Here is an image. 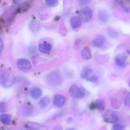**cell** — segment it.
I'll return each mask as SVG.
<instances>
[{
  "instance_id": "cell-20",
  "label": "cell",
  "mask_w": 130,
  "mask_h": 130,
  "mask_svg": "<svg viewBox=\"0 0 130 130\" xmlns=\"http://www.w3.org/2000/svg\"><path fill=\"white\" fill-rule=\"evenodd\" d=\"M29 28L30 30L33 33H36L39 31L40 26V24L37 21H32L30 23L29 25Z\"/></svg>"
},
{
  "instance_id": "cell-35",
  "label": "cell",
  "mask_w": 130,
  "mask_h": 130,
  "mask_svg": "<svg viewBox=\"0 0 130 130\" xmlns=\"http://www.w3.org/2000/svg\"><path fill=\"white\" fill-rule=\"evenodd\" d=\"M0 130H10V129L8 127H2L0 128Z\"/></svg>"
},
{
  "instance_id": "cell-10",
  "label": "cell",
  "mask_w": 130,
  "mask_h": 130,
  "mask_svg": "<svg viewBox=\"0 0 130 130\" xmlns=\"http://www.w3.org/2000/svg\"><path fill=\"white\" fill-rule=\"evenodd\" d=\"M52 46L48 42L44 41L40 43L39 45V50L40 52L44 54H48L51 52Z\"/></svg>"
},
{
  "instance_id": "cell-17",
  "label": "cell",
  "mask_w": 130,
  "mask_h": 130,
  "mask_svg": "<svg viewBox=\"0 0 130 130\" xmlns=\"http://www.w3.org/2000/svg\"><path fill=\"white\" fill-rule=\"evenodd\" d=\"M82 58L85 60H88L92 58V54L90 49L88 47H85L82 50L81 53Z\"/></svg>"
},
{
  "instance_id": "cell-15",
  "label": "cell",
  "mask_w": 130,
  "mask_h": 130,
  "mask_svg": "<svg viewBox=\"0 0 130 130\" xmlns=\"http://www.w3.org/2000/svg\"><path fill=\"white\" fill-rule=\"evenodd\" d=\"M42 94V89L38 87H34L30 91V95L32 98L35 99L39 98Z\"/></svg>"
},
{
  "instance_id": "cell-4",
  "label": "cell",
  "mask_w": 130,
  "mask_h": 130,
  "mask_svg": "<svg viewBox=\"0 0 130 130\" xmlns=\"http://www.w3.org/2000/svg\"><path fill=\"white\" fill-rule=\"evenodd\" d=\"M103 119L106 123H115L119 120V117L115 111L111 110H108L104 113Z\"/></svg>"
},
{
  "instance_id": "cell-18",
  "label": "cell",
  "mask_w": 130,
  "mask_h": 130,
  "mask_svg": "<svg viewBox=\"0 0 130 130\" xmlns=\"http://www.w3.org/2000/svg\"><path fill=\"white\" fill-rule=\"evenodd\" d=\"M50 102V98L47 96H45L41 98L39 102V105L40 108L44 109L47 107Z\"/></svg>"
},
{
  "instance_id": "cell-13",
  "label": "cell",
  "mask_w": 130,
  "mask_h": 130,
  "mask_svg": "<svg viewBox=\"0 0 130 130\" xmlns=\"http://www.w3.org/2000/svg\"><path fill=\"white\" fill-rule=\"evenodd\" d=\"M70 23L72 29L74 30H78L81 26L82 20L79 17L73 16L70 18Z\"/></svg>"
},
{
  "instance_id": "cell-19",
  "label": "cell",
  "mask_w": 130,
  "mask_h": 130,
  "mask_svg": "<svg viewBox=\"0 0 130 130\" xmlns=\"http://www.w3.org/2000/svg\"><path fill=\"white\" fill-rule=\"evenodd\" d=\"M92 71V70L88 67L83 68L81 73V78L83 79H87Z\"/></svg>"
},
{
  "instance_id": "cell-8",
  "label": "cell",
  "mask_w": 130,
  "mask_h": 130,
  "mask_svg": "<svg viewBox=\"0 0 130 130\" xmlns=\"http://www.w3.org/2000/svg\"><path fill=\"white\" fill-rule=\"evenodd\" d=\"M105 42V38L102 35H98L92 40V43L95 47L102 48L104 46Z\"/></svg>"
},
{
  "instance_id": "cell-37",
  "label": "cell",
  "mask_w": 130,
  "mask_h": 130,
  "mask_svg": "<svg viewBox=\"0 0 130 130\" xmlns=\"http://www.w3.org/2000/svg\"><path fill=\"white\" fill-rule=\"evenodd\" d=\"M129 85L130 87V79L129 80Z\"/></svg>"
},
{
  "instance_id": "cell-25",
  "label": "cell",
  "mask_w": 130,
  "mask_h": 130,
  "mask_svg": "<svg viewBox=\"0 0 130 130\" xmlns=\"http://www.w3.org/2000/svg\"><path fill=\"white\" fill-rule=\"evenodd\" d=\"M108 34L111 37L114 38H117L119 36V33L117 31L113 29L109 30Z\"/></svg>"
},
{
  "instance_id": "cell-24",
  "label": "cell",
  "mask_w": 130,
  "mask_h": 130,
  "mask_svg": "<svg viewBox=\"0 0 130 130\" xmlns=\"http://www.w3.org/2000/svg\"><path fill=\"white\" fill-rule=\"evenodd\" d=\"M45 3L46 5L50 7H55L58 4V1L57 0H46Z\"/></svg>"
},
{
  "instance_id": "cell-26",
  "label": "cell",
  "mask_w": 130,
  "mask_h": 130,
  "mask_svg": "<svg viewBox=\"0 0 130 130\" xmlns=\"http://www.w3.org/2000/svg\"><path fill=\"white\" fill-rule=\"evenodd\" d=\"M124 105L126 107L130 108V93H129L126 97L124 102Z\"/></svg>"
},
{
  "instance_id": "cell-11",
  "label": "cell",
  "mask_w": 130,
  "mask_h": 130,
  "mask_svg": "<svg viewBox=\"0 0 130 130\" xmlns=\"http://www.w3.org/2000/svg\"><path fill=\"white\" fill-rule=\"evenodd\" d=\"M24 114L26 117L31 116L34 113V106L30 102H27L24 104L23 107Z\"/></svg>"
},
{
  "instance_id": "cell-21",
  "label": "cell",
  "mask_w": 130,
  "mask_h": 130,
  "mask_svg": "<svg viewBox=\"0 0 130 130\" xmlns=\"http://www.w3.org/2000/svg\"><path fill=\"white\" fill-rule=\"evenodd\" d=\"M98 62L99 63L101 64L105 63L108 61L109 59V55L107 54H104V55H98Z\"/></svg>"
},
{
  "instance_id": "cell-30",
  "label": "cell",
  "mask_w": 130,
  "mask_h": 130,
  "mask_svg": "<svg viewBox=\"0 0 130 130\" xmlns=\"http://www.w3.org/2000/svg\"><path fill=\"white\" fill-rule=\"evenodd\" d=\"M7 110L6 105L4 102H0V112H5Z\"/></svg>"
},
{
  "instance_id": "cell-31",
  "label": "cell",
  "mask_w": 130,
  "mask_h": 130,
  "mask_svg": "<svg viewBox=\"0 0 130 130\" xmlns=\"http://www.w3.org/2000/svg\"><path fill=\"white\" fill-rule=\"evenodd\" d=\"M91 1H80L79 2V5L80 6H84V5H87L90 4L91 2Z\"/></svg>"
},
{
  "instance_id": "cell-38",
  "label": "cell",
  "mask_w": 130,
  "mask_h": 130,
  "mask_svg": "<svg viewBox=\"0 0 130 130\" xmlns=\"http://www.w3.org/2000/svg\"><path fill=\"white\" fill-rule=\"evenodd\" d=\"M22 130V129H19V130Z\"/></svg>"
},
{
  "instance_id": "cell-1",
  "label": "cell",
  "mask_w": 130,
  "mask_h": 130,
  "mask_svg": "<svg viewBox=\"0 0 130 130\" xmlns=\"http://www.w3.org/2000/svg\"><path fill=\"white\" fill-rule=\"evenodd\" d=\"M15 78L12 73L4 69L0 71V84L5 88H10L14 83Z\"/></svg>"
},
{
  "instance_id": "cell-23",
  "label": "cell",
  "mask_w": 130,
  "mask_h": 130,
  "mask_svg": "<svg viewBox=\"0 0 130 130\" xmlns=\"http://www.w3.org/2000/svg\"><path fill=\"white\" fill-rule=\"evenodd\" d=\"M119 4L125 11L127 13H129L130 3H129V2L126 1H120Z\"/></svg>"
},
{
  "instance_id": "cell-3",
  "label": "cell",
  "mask_w": 130,
  "mask_h": 130,
  "mask_svg": "<svg viewBox=\"0 0 130 130\" xmlns=\"http://www.w3.org/2000/svg\"><path fill=\"white\" fill-rule=\"evenodd\" d=\"M69 93L71 97L77 99L83 98L85 94L83 88H79L75 84L72 85L70 86Z\"/></svg>"
},
{
  "instance_id": "cell-29",
  "label": "cell",
  "mask_w": 130,
  "mask_h": 130,
  "mask_svg": "<svg viewBox=\"0 0 130 130\" xmlns=\"http://www.w3.org/2000/svg\"><path fill=\"white\" fill-rule=\"evenodd\" d=\"M63 114H64V113H63V111H59V112H58L55 114L52 118V120H55L58 119V118L61 117L62 116Z\"/></svg>"
},
{
  "instance_id": "cell-9",
  "label": "cell",
  "mask_w": 130,
  "mask_h": 130,
  "mask_svg": "<svg viewBox=\"0 0 130 130\" xmlns=\"http://www.w3.org/2000/svg\"><path fill=\"white\" fill-rule=\"evenodd\" d=\"M127 60V56L124 54H119L115 58V62L116 65L121 68H124L126 66Z\"/></svg>"
},
{
  "instance_id": "cell-5",
  "label": "cell",
  "mask_w": 130,
  "mask_h": 130,
  "mask_svg": "<svg viewBox=\"0 0 130 130\" xmlns=\"http://www.w3.org/2000/svg\"><path fill=\"white\" fill-rule=\"evenodd\" d=\"M92 11L88 7H85L79 12V18L85 23L89 22L92 17Z\"/></svg>"
},
{
  "instance_id": "cell-27",
  "label": "cell",
  "mask_w": 130,
  "mask_h": 130,
  "mask_svg": "<svg viewBox=\"0 0 130 130\" xmlns=\"http://www.w3.org/2000/svg\"><path fill=\"white\" fill-rule=\"evenodd\" d=\"M124 125L120 124H116L113 127V130H124Z\"/></svg>"
},
{
  "instance_id": "cell-36",
  "label": "cell",
  "mask_w": 130,
  "mask_h": 130,
  "mask_svg": "<svg viewBox=\"0 0 130 130\" xmlns=\"http://www.w3.org/2000/svg\"><path fill=\"white\" fill-rule=\"evenodd\" d=\"M66 130H76L75 129H67Z\"/></svg>"
},
{
  "instance_id": "cell-16",
  "label": "cell",
  "mask_w": 130,
  "mask_h": 130,
  "mask_svg": "<svg viewBox=\"0 0 130 130\" xmlns=\"http://www.w3.org/2000/svg\"><path fill=\"white\" fill-rule=\"evenodd\" d=\"M11 117L7 114H2L0 115V122L6 125H9L11 122Z\"/></svg>"
},
{
  "instance_id": "cell-2",
  "label": "cell",
  "mask_w": 130,
  "mask_h": 130,
  "mask_svg": "<svg viewBox=\"0 0 130 130\" xmlns=\"http://www.w3.org/2000/svg\"><path fill=\"white\" fill-rule=\"evenodd\" d=\"M46 83L50 86L56 87L62 83V80L60 75L56 72H52L47 75L46 78Z\"/></svg>"
},
{
  "instance_id": "cell-33",
  "label": "cell",
  "mask_w": 130,
  "mask_h": 130,
  "mask_svg": "<svg viewBox=\"0 0 130 130\" xmlns=\"http://www.w3.org/2000/svg\"><path fill=\"white\" fill-rule=\"evenodd\" d=\"M3 48H4V43L2 40L0 39V54L2 52Z\"/></svg>"
},
{
  "instance_id": "cell-12",
  "label": "cell",
  "mask_w": 130,
  "mask_h": 130,
  "mask_svg": "<svg viewBox=\"0 0 130 130\" xmlns=\"http://www.w3.org/2000/svg\"><path fill=\"white\" fill-rule=\"evenodd\" d=\"M65 102L66 98L63 95H56L53 97V104L57 107H61L64 105Z\"/></svg>"
},
{
  "instance_id": "cell-14",
  "label": "cell",
  "mask_w": 130,
  "mask_h": 130,
  "mask_svg": "<svg viewBox=\"0 0 130 130\" xmlns=\"http://www.w3.org/2000/svg\"><path fill=\"white\" fill-rule=\"evenodd\" d=\"M99 19L102 23H107L110 19L109 15L107 11L104 10H100L98 13Z\"/></svg>"
},
{
  "instance_id": "cell-34",
  "label": "cell",
  "mask_w": 130,
  "mask_h": 130,
  "mask_svg": "<svg viewBox=\"0 0 130 130\" xmlns=\"http://www.w3.org/2000/svg\"><path fill=\"white\" fill-rule=\"evenodd\" d=\"M53 130H63V128L61 126H57L54 127Z\"/></svg>"
},
{
  "instance_id": "cell-6",
  "label": "cell",
  "mask_w": 130,
  "mask_h": 130,
  "mask_svg": "<svg viewBox=\"0 0 130 130\" xmlns=\"http://www.w3.org/2000/svg\"><path fill=\"white\" fill-rule=\"evenodd\" d=\"M24 127L26 130H48V127L33 122H26Z\"/></svg>"
},
{
  "instance_id": "cell-22",
  "label": "cell",
  "mask_w": 130,
  "mask_h": 130,
  "mask_svg": "<svg viewBox=\"0 0 130 130\" xmlns=\"http://www.w3.org/2000/svg\"><path fill=\"white\" fill-rule=\"evenodd\" d=\"M95 108L98 110H103L105 108V103L102 99H98L95 103Z\"/></svg>"
},
{
  "instance_id": "cell-32",
  "label": "cell",
  "mask_w": 130,
  "mask_h": 130,
  "mask_svg": "<svg viewBox=\"0 0 130 130\" xmlns=\"http://www.w3.org/2000/svg\"><path fill=\"white\" fill-rule=\"evenodd\" d=\"M29 52H30L32 54L35 53L37 51L36 47L34 46L31 47L29 49Z\"/></svg>"
},
{
  "instance_id": "cell-7",
  "label": "cell",
  "mask_w": 130,
  "mask_h": 130,
  "mask_svg": "<svg viewBox=\"0 0 130 130\" xmlns=\"http://www.w3.org/2000/svg\"><path fill=\"white\" fill-rule=\"evenodd\" d=\"M17 64L18 68L23 71L29 70L32 67L31 63L29 60L26 59H20L18 60Z\"/></svg>"
},
{
  "instance_id": "cell-28",
  "label": "cell",
  "mask_w": 130,
  "mask_h": 130,
  "mask_svg": "<svg viewBox=\"0 0 130 130\" xmlns=\"http://www.w3.org/2000/svg\"><path fill=\"white\" fill-rule=\"evenodd\" d=\"M98 78L96 75L92 76L86 79V80L90 82H96L98 81Z\"/></svg>"
}]
</instances>
